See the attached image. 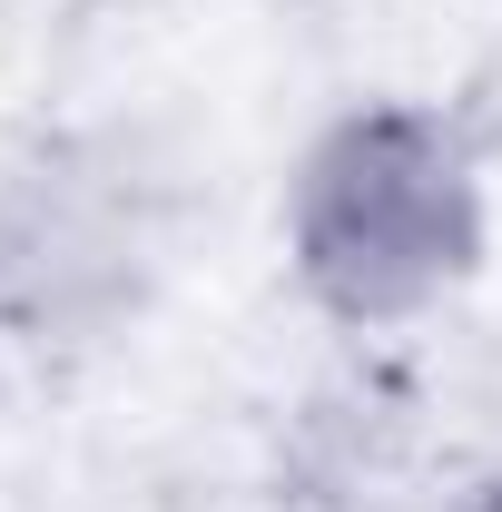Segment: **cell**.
Masks as SVG:
<instances>
[{
	"mask_svg": "<svg viewBox=\"0 0 502 512\" xmlns=\"http://www.w3.org/2000/svg\"><path fill=\"white\" fill-rule=\"evenodd\" d=\"M483 512H502V483H493V493H483Z\"/></svg>",
	"mask_w": 502,
	"mask_h": 512,
	"instance_id": "cell-2",
	"label": "cell"
},
{
	"mask_svg": "<svg viewBox=\"0 0 502 512\" xmlns=\"http://www.w3.org/2000/svg\"><path fill=\"white\" fill-rule=\"evenodd\" d=\"M483 256V178L443 109L365 99L286 178V266L335 325H404Z\"/></svg>",
	"mask_w": 502,
	"mask_h": 512,
	"instance_id": "cell-1",
	"label": "cell"
}]
</instances>
